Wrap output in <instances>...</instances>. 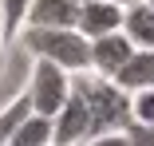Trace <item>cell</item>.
<instances>
[{
    "label": "cell",
    "mask_w": 154,
    "mask_h": 146,
    "mask_svg": "<svg viewBox=\"0 0 154 146\" xmlns=\"http://www.w3.org/2000/svg\"><path fill=\"white\" fill-rule=\"evenodd\" d=\"M83 146H131L127 130H111V134H95V138H87Z\"/></svg>",
    "instance_id": "cell-13"
},
{
    "label": "cell",
    "mask_w": 154,
    "mask_h": 146,
    "mask_svg": "<svg viewBox=\"0 0 154 146\" xmlns=\"http://www.w3.org/2000/svg\"><path fill=\"white\" fill-rule=\"evenodd\" d=\"M79 32L87 40H99V36H111V32H122V8L111 4V0H87L79 8Z\"/></svg>",
    "instance_id": "cell-6"
},
{
    "label": "cell",
    "mask_w": 154,
    "mask_h": 146,
    "mask_svg": "<svg viewBox=\"0 0 154 146\" xmlns=\"http://www.w3.org/2000/svg\"><path fill=\"white\" fill-rule=\"evenodd\" d=\"M79 4H87V0H79Z\"/></svg>",
    "instance_id": "cell-17"
},
{
    "label": "cell",
    "mask_w": 154,
    "mask_h": 146,
    "mask_svg": "<svg viewBox=\"0 0 154 146\" xmlns=\"http://www.w3.org/2000/svg\"><path fill=\"white\" fill-rule=\"evenodd\" d=\"M122 36L138 51H154V8L146 0H138V4H131L122 12Z\"/></svg>",
    "instance_id": "cell-9"
},
{
    "label": "cell",
    "mask_w": 154,
    "mask_h": 146,
    "mask_svg": "<svg viewBox=\"0 0 154 146\" xmlns=\"http://www.w3.org/2000/svg\"><path fill=\"white\" fill-rule=\"evenodd\" d=\"M115 87H122L127 95L134 91H146V87H154V51H134L127 63H122L115 75H111Z\"/></svg>",
    "instance_id": "cell-8"
},
{
    "label": "cell",
    "mask_w": 154,
    "mask_h": 146,
    "mask_svg": "<svg viewBox=\"0 0 154 146\" xmlns=\"http://www.w3.org/2000/svg\"><path fill=\"white\" fill-rule=\"evenodd\" d=\"M131 123L138 126H154V87L131 95Z\"/></svg>",
    "instance_id": "cell-12"
},
{
    "label": "cell",
    "mask_w": 154,
    "mask_h": 146,
    "mask_svg": "<svg viewBox=\"0 0 154 146\" xmlns=\"http://www.w3.org/2000/svg\"><path fill=\"white\" fill-rule=\"evenodd\" d=\"M20 44L36 55V59H48L55 67L71 71H91V40L79 32V28H20Z\"/></svg>",
    "instance_id": "cell-1"
},
{
    "label": "cell",
    "mask_w": 154,
    "mask_h": 146,
    "mask_svg": "<svg viewBox=\"0 0 154 146\" xmlns=\"http://www.w3.org/2000/svg\"><path fill=\"white\" fill-rule=\"evenodd\" d=\"M127 138H131V146H154V126L131 123V126H127Z\"/></svg>",
    "instance_id": "cell-14"
},
{
    "label": "cell",
    "mask_w": 154,
    "mask_h": 146,
    "mask_svg": "<svg viewBox=\"0 0 154 146\" xmlns=\"http://www.w3.org/2000/svg\"><path fill=\"white\" fill-rule=\"evenodd\" d=\"M138 47L122 36V32H111V36H99V40H91V71L95 75H103V79H111L122 63L131 59Z\"/></svg>",
    "instance_id": "cell-5"
},
{
    "label": "cell",
    "mask_w": 154,
    "mask_h": 146,
    "mask_svg": "<svg viewBox=\"0 0 154 146\" xmlns=\"http://www.w3.org/2000/svg\"><path fill=\"white\" fill-rule=\"evenodd\" d=\"M8 146H51V119H44V114H28V119L12 130Z\"/></svg>",
    "instance_id": "cell-10"
},
{
    "label": "cell",
    "mask_w": 154,
    "mask_h": 146,
    "mask_svg": "<svg viewBox=\"0 0 154 146\" xmlns=\"http://www.w3.org/2000/svg\"><path fill=\"white\" fill-rule=\"evenodd\" d=\"M75 83V91L87 99V111H91V138L95 134H111V130H127L131 126V95L115 87L111 79L103 75H91L83 71Z\"/></svg>",
    "instance_id": "cell-2"
},
{
    "label": "cell",
    "mask_w": 154,
    "mask_h": 146,
    "mask_svg": "<svg viewBox=\"0 0 154 146\" xmlns=\"http://www.w3.org/2000/svg\"><path fill=\"white\" fill-rule=\"evenodd\" d=\"M111 4H119V8H122V12H127V8H131V4H138V0H111Z\"/></svg>",
    "instance_id": "cell-15"
},
{
    "label": "cell",
    "mask_w": 154,
    "mask_h": 146,
    "mask_svg": "<svg viewBox=\"0 0 154 146\" xmlns=\"http://www.w3.org/2000/svg\"><path fill=\"white\" fill-rule=\"evenodd\" d=\"M71 95V75L63 67H55L48 59H36L32 67V83H28V103H32V114H44V119H55L59 107Z\"/></svg>",
    "instance_id": "cell-3"
},
{
    "label": "cell",
    "mask_w": 154,
    "mask_h": 146,
    "mask_svg": "<svg viewBox=\"0 0 154 146\" xmlns=\"http://www.w3.org/2000/svg\"><path fill=\"white\" fill-rule=\"evenodd\" d=\"M28 8H32V0H0V36L4 40L20 36V28L28 20Z\"/></svg>",
    "instance_id": "cell-11"
},
{
    "label": "cell",
    "mask_w": 154,
    "mask_h": 146,
    "mask_svg": "<svg viewBox=\"0 0 154 146\" xmlns=\"http://www.w3.org/2000/svg\"><path fill=\"white\" fill-rule=\"evenodd\" d=\"M87 138H91V111H87V99L71 83L67 103L59 107V114L51 119V146H83Z\"/></svg>",
    "instance_id": "cell-4"
},
{
    "label": "cell",
    "mask_w": 154,
    "mask_h": 146,
    "mask_svg": "<svg viewBox=\"0 0 154 146\" xmlns=\"http://www.w3.org/2000/svg\"><path fill=\"white\" fill-rule=\"evenodd\" d=\"M146 4H150V8H154V0H146Z\"/></svg>",
    "instance_id": "cell-16"
},
{
    "label": "cell",
    "mask_w": 154,
    "mask_h": 146,
    "mask_svg": "<svg viewBox=\"0 0 154 146\" xmlns=\"http://www.w3.org/2000/svg\"><path fill=\"white\" fill-rule=\"evenodd\" d=\"M79 8V0H32L24 28H75Z\"/></svg>",
    "instance_id": "cell-7"
}]
</instances>
